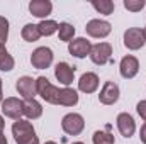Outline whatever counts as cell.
<instances>
[{"instance_id": "6da1fadb", "label": "cell", "mask_w": 146, "mask_h": 144, "mask_svg": "<svg viewBox=\"0 0 146 144\" xmlns=\"http://www.w3.org/2000/svg\"><path fill=\"white\" fill-rule=\"evenodd\" d=\"M12 134L17 144H39V137L36 136L34 126L29 120H15L12 126Z\"/></svg>"}, {"instance_id": "7a4b0ae2", "label": "cell", "mask_w": 146, "mask_h": 144, "mask_svg": "<svg viewBox=\"0 0 146 144\" xmlns=\"http://www.w3.org/2000/svg\"><path fill=\"white\" fill-rule=\"evenodd\" d=\"M36 85H37V95H41L42 100H46L51 105H60V98H61V90L54 85H51V81L46 76H39L36 78Z\"/></svg>"}, {"instance_id": "3957f363", "label": "cell", "mask_w": 146, "mask_h": 144, "mask_svg": "<svg viewBox=\"0 0 146 144\" xmlns=\"http://www.w3.org/2000/svg\"><path fill=\"white\" fill-rule=\"evenodd\" d=\"M61 129L68 134V136H78L83 129H85V120L80 114H66L61 119Z\"/></svg>"}, {"instance_id": "277c9868", "label": "cell", "mask_w": 146, "mask_h": 144, "mask_svg": "<svg viewBox=\"0 0 146 144\" xmlns=\"http://www.w3.org/2000/svg\"><path fill=\"white\" fill-rule=\"evenodd\" d=\"M53 56H54V54H53L51 48L41 46V48H37V49L33 51V54H31V65H33L36 70H46V68L51 66Z\"/></svg>"}, {"instance_id": "5b68a950", "label": "cell", "mask_w": 146, "mask_h": 144, "mask_svg": "<svg viewBox=\"0 0 146 144\" xmlns=\"http://www.w3.org/2000/svg\"><path fill=\"white\" fill-rule=\"evenodd\" d=\"M88 56H90V59L95 65L102 66V65L109 63L110 59H112V46H110L109 42H97V44L92 46Z\"/></svg>"}, {"instance_id": "8992f818", "label": "cell", "mask_w": 146, "mask_h": 144, "mask_svg": "<svg viewBox=\"0 0 146 144\" xmlns=\"http://www.w3.org/2000/svg\"><path fill=\"white\" fill-rule=\"evenodd\" d=\"M2 112L9 119L21 120V117L24 115V102L15 97H9L2 102Z\"/></svg>"}, {"instance_id": "52a82bcc", "label": "cell", "mask_w": 146, "mask_h": 144, "mask_svg": "<svg viewBox=\"0 0 146 144\" xmlns=\"http://www.w3.org/2000/svg\"><path fill=\"white\" fill-rule=\"evenodd\" d=\"M124 46L131 51H138L145 46V37H143V29L139 27H129L124 32Z\"/></svg>"}, {"instance_id": "ba28073f", "label": "cell", "mask_w": 146, "mask_h": 144, "mask_svg": "<svg viewBox=\"0 0 146 144\" xmlns=\"http://www.w3.org/2000/svg\"><path fill=\"white\" fill-rule=\"evenodd\" d=\"M85 31L90 37H107L112 31L110 24L107 20H100V19H92L90 22H87L85 26Z\"/></svg>"}, {"instance_id": "9c48e42d", "label": "cell", "mask_w": 146, "mask_h": 144, "mask_svg": "<svg viewBox=\"0 0 146 144\" xmlns=\"http://www.w3.org/2000/svg\"><path fill=\"white\" fill-rule=\"evenodd\" d=\"M19 95L24 97V100H29V98H34L37 95V85L36 80L31 78V76H21L17 80V85H15Z\"/></svg>"}, {"instance_id": "30bf717a", "label": "cell", "mask_w": 146, "mask_h": 144, "mask_svg": "<svg viewBox=\"0 0 146 144\" xmlns=\"http://www.w3.org/2000/svg\"><path fill=\"white\" fill-rule=\"evenodd\" d=\"M90 49H92V44L85 37H76L68 42V53L75 58H80V59L87 58L90 54Z\"/></svg>"}, {"instance_id": "8fae6325", "label": "cell", "mask_w": 146, "mask_h": 144, "mask_svg": "<svg viewBox=\"0 0 146 144\" xmlns=\"http://www.w3.org/2000/svg\"><path fill=\"white\" fill-rule=\"evenodd\" d=\"M119 71H121V76L126 78V80L134 78V76L138 75V71H139V61H138V58H134V56H131V54L124 56V58L121 59Z\"/></svg>"}, {"instance_id": "7c38bea8", "label": "cell", "mask_w": 146, "mask_h": 144, "mask_svg": "<svg viewBox=\"0 0 146 144\" xmlns=\"http://www.w3.org/2000/svg\"><path fill=\"white\" fill-rule=\"evenodd\" d=\"M119 87L114 83V81H106L102 90H100V95H99V100L100 104L104 105H114L117 100H119Z\"/></svg>"}, {"instance_id": "4fadbf2b", "label": "cell", "mask_w": 146, "mask_h": 144, "mask_svg": "<svg viewBox=\"0 0 146 144\" xmlns=\"http://www.w3.org/2000/svg\"><path fill=\"white\" fill-rule=\"evenodd\" d=\"M115 122H117V129H119V132H121L124 137L129 139V137L136 132V122H134V119H133L131 114H127V112L119 114Z\"/></svg>"}, {"instance_id": "5bb4252c", "label": "cell", "mask_w": 146, "mask_h": 144, "mask_svg": "<svg viewBox=\"0 0 146 144\" xmlns=\"http://www.w3.org/2000/svg\"><path fill=\"white\" fill-rule=\"evenodd\" d=\"M54 76L61 85L68 87L73 83V78H75V66H70L68 63L61 61L54 66Z\"/></svg>"}, {"instance_id": "9a60e30c", "label": "cell", "mask_w": 146, "mask_h": 144, "mask_svg": "<svg viewBox=\"0 0 146 144\" xmlns=\"http://www.w3.org/2000/svg\"><path fill=\"white\" fill-rule=\"evenodd\" d=\"M97 88H99V76H97V73L87 71L80 76V80H78V90L80 92L94 93Z\"/></svg>"}, {"instance_id": "2e32d148", "label": "cell", "mask_w": 146, "mask_h": 144, "mask_svg": "<svg viewBox=\"0 0 146 144\" xmlns=\"http://www.w3.org/2000/svg\"><path fill=\"white\" fill-rule=\"evenodd\" d=\"M29 10H31V14L34 17H39V19L46 20V17L53 10V3L49 0H33L29 3Z\"/></svg>"}, {"instance_id": "e0dca14e", "label": "cell", "mask_w": 146, "mask_h": 144, "mask_svg": "<svg viewBox=\"0 0 146 144\" xmlns=\"http://www.w3.org/2000/svg\"><path fill=\"white\" fill-rule=\"evenodd\" d=\"M24 115L27 119H39L42 115V105L37 102L36 98H29V100H24Z\"/></svg>"}, {"instance_id": "ac0fdd59", "label": "cell", "mask_w": 146, "mask_h": 144, "mask_svg": "<svg viewBox=\"0 0 146 144\" xmlns=\"http://www.w3.org/2000/svg\"><path fill=\"white\" fill-rule=\"evenodd\" d=\"M15 66L14 58L9 54V51L5 49L3 44H0V71H12Z\"/></svg>"}, {"instance_id": "d6986e66", "label": "cell", "mask_w": 146, "mask_h": 144, "mask_svg": "<svg viewBox=\"0 0 146 144\" xmlns=\"http://www.w3.org/2000/svg\"><path fill=\"white\" fill-rule=\"evenodd\" d=\"M37 29H39V34L41 36H53L54 32H58L60 24L56 20H41L37 24Z\"/></svg>"}, {"instance_id": "ffe728a7", "label": "cell", "mask_w": 146, "mask_h": 144, "mask_svg": "<svg viewBox=\"0 0 146 144\" xmlns=\"http://www.w3.org/2000/svg\"><path fill=\"white\" fill-rule=\"evenodd\" d=\"M22 39L24 41H27V42H36L37 39L41 37L39 34V29H37L36 24H26L24 27H22Z\"/></svg>"}, {"instance_id": "44dd1931", "label": "cell", "mask_w": 146, "mask_h": 144, "mask_svg": "<svg viewBox=\"0 0 146 144\" xmlns=\"http://www.w3.org/2000/svg\"><path fill=\"white\" fill-rule=\"evenodd\" d=\"M92 7L97 12L104 14V15H110L114 12V9H115V5H114L112 0H92Z\"/></svg>"}, {"instance_id": "7402d4cb", "label": "cell", "mask_w": 146, "mask_h": 144, "mask_svg": "<svg viewBox=\"0 0 146 144\" xmlns=\"http://www.w3.org/2000/svg\"><path fill=\"white\" fill-rule=\"evenodd\" d=\"M92 141H94V144H114V136L110 134V126L106 127L104 132H102V131L94 132Z\"/></svg>"}, {"instance_id": "603a6c76", "label": "cell", "mask_w": 146, "mask_h": 144, "mask_svg": "<svg viewBox=\"0 0 146 144\" xmlns=\"http://www.w3.org/2000/svg\"><path fill=\"white\" fill-rule=\"evenodd\" d=\"M58 34H60V41L70 42V41H73V36H75V27L68 22H61L60 29H58Z\"/></svg>"}, {"instance_id": "cb8c5ba5", "label": "cell", "mask_w": 146, "mask_h": 144, "mask_svg": "<svg viewBox=\"0 0 146 144\" xmlns=\"http://www.w3.org/2000/svg\"><path fill=\"white\" fill-rule=\"evenodd\" d=\"M145 5H146L145 0H124V7L131 12H139V10H143Z\"/></svg>"}, {"instance_id": "d4e9b609", "label": "cell", "mask_w": 146, "mask_h": 144, "mask_svg": "<svg viewBox=\"0 0 146 144\" xmlns=\"http://www.w3.org/2000/svg\"><path fill=\"white\" fill-rule=\"evenodd\" d=\"M9 37V20L0 15V44H3Z\"/></svg>"}, {"instance_id": "484cf974", "label": "cell", "mask_w": 146, "mask_h": 144, "mask_svg": "<svg viewBox=\"0 0 146 144\" xmlns=\"http://www.w3.org/2000/svg\"><path fill=\"white\" fill-rule=\"evenodd\" d=\"M136 112L139 114V117L146 120V100H141V102H138V105H136Z\"/></svg>"}, {"instance_id": "4316f807", "label": "cell", "mask_w": 146, "mask_h": 144, "mask_svg": "<svg viewBox=\"0 0 146 144\" xmlns=\"http://www.w3.org/2000/svg\"><path fill=\"white\" fill-rule=\"evenodd\" d=\"M139 139H141V143L146 144V122L141 126V131H139Z\"/></svg>"}, {"instance_id": "83f0119b", "label": "cell", "mask_w": 146, "mask_h": 144, "mask_svg": "<svg viewBox=\"0 0 146 144\" xmlns=\"http://www.w3.org/2000/svg\"><path fill=\"white\" fill-rule=\"evenodd\" d=\"M3 126H5V122H3V117L0 115V134H2V131H3Z\"/></svg>"}, {"instance_id": "f1b7e54d", "label": "cell", "mask_w": 146, "mask_h": 144, "mask_svg": "<svg viewBox=\"0 0 146 144\" xmlns=\"http://www.w3.org/2000/svg\"><path fill=\"white\" fill-rule=\"evenodd\" d=\"M0 144H7V137L3 134H0Z\"/></svg>"}, {"instance_id": "f546056e", "label": "cell", "mask_w": 146, "mask_h": 144, "mask_svg": "<svg viewBox=\"0 0 146 144\" xmlns=\"http://www.w3.org/2000/svg\"><path fill=\"white\" fill-rule=\"evenodd\" d=\"M3 102V93H2V78H0V104Z\"/></svg>"}, {"instance_id": "4dcf8cb0", "label": "cell", "mask_w": 146, "mask_h": 144, "mask_svg": "<svg viewBox=\"0 0 146 144\" xmlns=\"http://www.w3.org/2000/svg\"><path fill=\"white\" fill-rule=\"evenodd\" d=\"M143 37H145V42H146V27L143 29Z\"/></svg>"}, {"instance_id": "1f68e13d", "label": "cell", "mask_w": 146, "mask_h": 144, "mask_svg": "<svg viewBox=\"0 0 146 144\" xmlns=\"http://www.w3.org/2000/svg\"><path fill=\"white\" fill-rule=\"evenodd\" d=\"M44 144H56L54 141H48V143H44Z\"/></svg>"}, {"instance_id": "d6a6232c", "label": "cell", "mask_w": 146, "mask_h": 144, "mask_svg": "<svg viewBox=\"0 0 146 144\" xmlns=\"http://www.w3.org/2000/svg\"><path fill=\"white\" fill-rule=\"evenodd\" d=\"M73 144H85V143H73Z\"/></svg>"}]
</instances>
